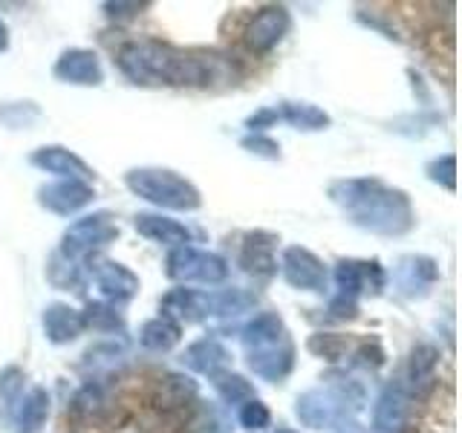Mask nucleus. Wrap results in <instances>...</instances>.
I'll use <instances>...</instances> for the list:
<instances>
[{
	"instance_id": "13",
	"label": "nucleus",
	"mask_w": 462,
	"mask_h": 433,
	"mask_svg": "<svg viewBox=\"0 0 462 433\" xmlns=\"http://www.w3.org/2000/svg\"><path fill=\"white\" fill-rule=\"evenodd\" d=\"M274 249H278V235H272V231H249V235H243V245H240L243 272L252 274L254 281L274 278L278 274Z\"/></svg>"
},
{
	"instance_id": "40",
	"label": "nucleus",
	"mask_w": 462,
	"mask_h": 433,
	"mask_svg": "<svg viewBox=\"0 0 462 433\" xmlns=\"http://www.w3.org/2000/svg\"><path fill=\"white\" fill-rule=\"evenodd\" d=\"M9 50V26L0 21V52H6Z\"/></svg>"
},
{
	"instance_id": "12",
	"label": "nucleus",
	"mask_w": 462,
	"mask_h": 433,
	"mask_svg": "<svg viewBox=\"0 0 462 433\" xmlns=\"http://www.w3.org/2000/svg\"><path fill=\"white\" fill-rule=\"evenodd\" d=\"M411 393L404 390L402 379H393L373 408V433H404L411 416Z\"/></svg>"
},
{
	"instance_id": "32",
	"label": "nucleus",
	"mask_w": 462,
	"mask_h": 433,
	"mask_svg": "<svg viewBox=\"0 0 462 433\" xmlns=\"http://www.w3.org/2000/svg\"><path fill=\"white\" fill-rule=\"evenodd\" d=\"M237 419H240V425H243L245 430H263V428H269V422H272V413H269V408H266V404L260 401V399H252V401L240 404Z\"/></svg>"
},
{
	"instance_id": "38",
	"label": "nucleus",
	"mask_w": 462,
	"mask_h": 433,
	"mask_svg": "<svg viewBox=\"0 0 462 433\" xmlns=\"http://www.w3.org/2000/svg\"><path fill=\"white\" fill-rule=\"evenodd\" d=\"M274 122H278V110L263 107V110H257L245 119V127H249V134H263V130H269Z\"/></svg>"
},
{
	"instance_id": "3",
	"label": "nucleus",
	"mask_w": 462,
	"mask_h": 433,
	"mask_svg": "<svg viewBox=\"0 0 462 433\" xmlns=\"http://www.w3.org/2000/svg\"><path fill=\"white\" fill-rule=\"evenodd\" d=\"M249 370L263 382H283L295 367V341L278 312H260L243 327Z\"/></svg>"
},
{
	"instance_id": "19",
	"label": "nucleus",
	"mask_w": 462,
	"mask_h": 433,
	"mask_svg": "<svg viewBox=\"0 0 462 433\" xmlns=\"http://www.w3.org/2000/svg\"><path fill=\"white\" fill-rule=\"evenodd\" d=\"M93 278H96L98 292L110 303H127L139 292L136 272H130L125 263H119V260H98L93 266Z\"/></svg>"
},
{
	"instance_id": "1",
	"label": "nucleus",
	"mask_w": 462,
	"mask_h": 433,
	"mask_svg": "<svg viewBox=\"0 0 462 433\" xmlns=\"http://www.w3.org/2000/svg\"><path fill=\"white\" fill-rule=\"evenodd\" d=\"M116 64L142 87H217L237 78V64L231 58L214 50H182L165 41H127Z\"/></svg>"
},
{
	"instance_id": "7",
	"label": "nucleus",
	"mask_w": 462,
	"mask_h": 433,
	"mask_svg": "<svg viewBox=\"0 0 462 433\" xmlns=\"http://www.w3.org/2000/svg\"><path fill=\"white\" fill-rule=\"evenodd\" d=\"M116 237H119V226H116L113 214L96 211V214L81 216V220H76L64 231L58 254H61L64 260H69V263H76V260L105 249V245H110Z\"/></svg>"
},
{
	"instance_id": "20",
	"label": "nucleus",
	"mask_w": 462,
	"mask_h": 433,
	"mask_svg": "<svg viewBox=\"0 0 462 433\" xmlns=\"http://www.w3.org/2000/svg\"><path fill=\"white\" fill-rule=\"evenodd\" d=\"M50 408H52V399L47 393V387H29L21 396L18 408H14L9 425H14V433H38L47 425Z\"/></svg>"
},
{
	"instance_id": "28",
	"label": "nucleus",
	"mask_w": 462,
	"mask_h": 433,
	"mask_svg": "<svg viewBox=\"0 0 462 433\" xmlns=\"http://www.w3.org/2000/svg\"><path fill=\"white\" fill-rule=\"evenodd\" d=\"M23 382H26V375L21 367H6L0 373V419H4V422H12V413L23 396Z\"/></svg>"
},
{
	"instance_id": "17",
	"label": "nucleus",
	"mask_w": 462,
	"mask_h": 433,
	"mask_svg": "<svg viewBox=\"0 0 462 433\" xmlns=\"http://www.w3.org/2000/svg\"><path fill=\"white\" fill-rule=\"evenodd\" d=\"M393 281L404 298H425L433 289V283L439 281V266H437V260H430V257L408 254L399 260Z\"/></svg>"
},
{
	"instance_id": "25",
	"label": "nucleus",
	"mask_w": 462,
	"mask_h": 433,
	"mask_svg": "<svg viewBox=\"0 0 462 433\" xmlns=\"http://www.w3.org/2000/svg\"><path fill=\"white\" fill-rule=\"evenodd\" d=\"M180 338H182V327L165 315L151 318V321H144L139 329V344L151 353H168L180 344Z\"/></svg>"
},
{
	"instance_id": "33",
	"label": "nucleus",
	"mask_w": 462,
	"mask_h": 433,
	"mask_svg": "<svg viewBox=\"0 0 462 433\" xmlns=\"http://www.w3.org/2000/svg\"><path fill=\"white\" fill-rule=\"evenodd\" d=\"M122 358V346L116 344H98V346H90L84 355V367H93V370H110L119 364Z\"/></svg>"
},
{
	"instance_id": "26",
	"label": "nucleus",
	"mask_w": 462,
	"mask_h": 433,
	"mask_svg": "<svg viewBox=\"0 0 462 433\" xmlns=\"http://www.w3.org/2000/svg\"><path fill=\"white\" fill-rule=\"evenodd\" d=\"M274 110H278V122L292 124L295 130H307V134H312V130H327L332 124L329 113L310 105V101H283V105H278Z\"/></svg>"
},
{
	"instance_id": "14",
	"label": "nucleus",
	"mask_w": 462,
	"mask_h": 433,
	"mask_svg": "<svg viewBox=\"0 0 462 433\" xmlns=\"http://www.w3.org/2000/svg\"><path fill=\"white\" fill-rule=\"evenodd\" d=\"M93 197H96V188L81 180H55L50 185L38 188L41 206L52 214H61V216H69V214L87 208L93 202Z\"/></svg>"
},
{
	"instance_id": "31",
	"label": "nucleus",
	"mask_w": 462,
	"mask_h": 433,
	"mask_svg": "<svg viewBox=\"0 0 462 433\" xmlns=\"http://www.w3.org/2000/svg\"><path fill=\"white\" fill-rule=\"evenodd\" d=\"M425 173H428L430 182H437V185L448 188V191H454L457 188V159H454V153H445L439 159H433V162H428Z\"/></svg>"
},
{
	"instance_id": "35",
	"label": "nucleus",
	"mask_w": 462,
	"mask_h": 433,
	"mask_svg": "<svg viewBox=\"0 0 462 433\" xmlns=\"http://www.w3.org/2000/svg\"><path fill=\"white\" fill-rule=\"evenodd\" d=\"M353 358H356V364L358 367H367V370H375V367H382L384 364V350H382V344L379 341H361L356 350H353Z\"/></svg>"
},
{
	"instance_id": "37",
	"label": "nucleus",
	"mask_w": 462,
	"mask_h": 433,
	"mask_svg": "<svg viewBox=\"0 0 462 433\" xmlns=\"http://www.w3.org/2000/svg\"><path fill=\"white\" fill-rule=\"evenodd\" d=\"M329 318H336V321H350V318L358 315V300L353 298H344V295H336L329 303Z\"/></svg>"
},
{
	"instance_id": "21",
	"label": "nucleus",
	"mask_w": 462,
	"mask_h": 433,
	"mask_svg": "<svg viewBox=\"0 0 462 433\" xmlns=\"http://www.w3.org/2000/svg\"><path fill=\"white\" fill-rule=\"evenodd\" d=\"M194 399H197V382L191 375L168 373L156 382L151 404L162 413H173V410H182L185 404H191Z\"/></svg>"
},
{
	"instance_id": "18",
	"label": "nucleus",
	"mask_w": 462,
	"mask_h": 433,
	"mask_svg": "<svg viewBox=\"0 0 462 433\" xmlns=\"http://www.w3.org/2000/svg\"><path fill=\"white\" fill-rule=\"evenodd\" d=\"M29 162L47 173H55L58 180H81V182L93 180V168L87 165L79 153L61 148V144H43V148L32 151Z\"/></svg>"
},
{
	"instance_id": "30",
	"label": "nucleus",
	"mask_w": 462,
	"mask_h": 433,
	"mask_svg": "<svg viewBox=\"0 0 462 433\" xmlns=\"http://www.w3.org/2000/svg\"><path fill=\"white\" fill-rule=\"evenodd\" d=\"M310 353L321 355L327 361H341L346 353H350V338L336 336V332H315V336L307 341Z\"/></svg>"
},
{
	"instance_id": "4",
	"label": "nucleus",
	"mask_w": 462,
	"mask_h": 433,
	"mask_svg": "<svg viewBox=\"0 0 462 433\" xmlns=\"http://www.w3.org/2000/svg\"><path fill=\"white\" fill-rule=\"evenodd\" d=\"M162 315L171 321L194 324L206 321V318H237L257 307V295L249 289H214V292H199V289H171L162 298Z\"/></svg>"
},
{
	"instance_id": "27",
	"label": "nucleus",
	"mask_w": 462,
	"mask_h": 433,
	"mask_svg": "<svg viewBox=\"0 0 462 433\" xmlns=\"http://www.w3.org/2000/svg\"><path fill=\"white\" fill-rule=\"evenodd\" d=\"M211 384H214V390L220 393V399H223L226 404H237V408H240V404L257 399L252 382H245L243 375L231 373V370H223V373L211 375Z\"/></svg>"
},
{
	"instance_id": "42",
	"label": "nucleus",
	"mask_w": 462,
	"mask_h": 433,
	"mask_svg": "<svg viewBox=\"0 0 462 433\" xmlns=\"http://www.w3.org/2000/svg\"><path fill=\"white\" fill-rule=\"evenodd\" d=\"M274 433H298V430H292V428H278Z\"/></svg>"
},
{
	"instance_id": "16",
	"label": "nucleus",
	"mask_w": 462,
	"mask_h": 433,
	"mask_svg": "<svg viewBox=\"0 0 462 433\" xmlns=\"http://www.w3.org/2000/svg\"><path fill=\"white\" fill-rule=\"evenodd\" d=\"M55 78L64 84H76V87H98L105 81V67H101V58L93 50H67L52 67Z\"/></svg>"
},
{
	"instance_id": "5",
	"label": "nucleus",
	"mask_w": 462,
	"mask_h": 433,
	"mask_svg": "<svg viewBox=\"0 0 462 433\" xmlns=\"http://www.w3.org/2000/svg\"><path fill=\"white\" fill-rule=\"evenodd\" d=\"M361 401H365L361 387H356L346 379L341 382L329 379L327 384L300 393L295 401V413L303 428L329 430V428H341L350 422V416L361 408Z\"/></svg>"
},
{
	"instance_id": "29",
	"label": "nucleus",
	"mask_w": 462,
	"mask_h": 433,
	"mask_svg": "<svg viewBox=\"0 0 462 433\" xmlns=\"http://www.w3.org/2000/svg\"><path fill=\"white\" fill-rule=\"evenodd\" d=\"M81 321H84V329L105 332V336L119 332L125 327L119 312H116V307H110V303H87L84 312H81Z\"/></svg>"
},
{
	"instance_id": "22",
	"label": "nucleus",
	"mask_w": 462,
	"mask_h": 433,
	"mask_svg": "<svg viewBox=\"0 0 462 433\" xmlns=\"http://www.w3.org/2000/svg\"><path fill=\"white\" fill-rule=\"evenodd\" d=\"M41 327H43V336L52 344H69L84 332L81 312L72 309L69 303H50L41 315Z\"/></svg>"
},
{
	"instance_id": "24",
	"label": "nucleus",
	"mask_w": 462,
	"mask_h": 433,
	"mask_svg": "<svg viewBox=\"0 0 462 433\" xmlns=\"http://www.w3.org/2000/svg\"><path fill=\"white\" fill-rule=\"evenodd\" d=\"M228 361H231V353L217 338H199L182 353V364L194 373L208 375V379L217 373H223L228 367Z\"/></svg>"
},
{
	"instance_id": "15",
	"label": "nucleus",
	"mask_w": 462,
	"mask_h": 433,
	"mask_svg": "<svg viewBox=\"0 0 462 433\" xmlns=\"http://www.w3.org/2000/svg\"><path fill=\"white\" fill-rule=\"evenodd\" d=\"M439 382V350L433 344H419L411 350L408 370H404V390L411 399H428Z\"/></svg>"
},
{
	"instance_id": "11",
	"label": "nucleus",
	"mask_w": 462,
	"mask_h": 433,
	"mask_svg": "<svg viewBox=\"0 0 462 433\" xmlns=\"http://www.w3.org/2000/svg\"><path fill=\"white\" fill-rule=\"evenodd\" d=\"M387 283V274L379 260H338L336 286L338 295L358 300L361 295H379Z\"/></svg>"
},
{
	"instance_id": "10",
	"label": "nucleus",
	"mask_w": 462,
	"mask_h": 433,
	"mask_svg": "<svg viewBox=\"0 0 462 433\" xmlns=\"http://www.w3.org/2000/svg\"><path fill=\"white\" fill-rule=\"evenodd\" d=\"M281 272L286 283L292 289H300V292H324L329 281L324 260L310 249H303V245H289L281 260Z\"/></svg>"
},
{
	"instance_id": "36",
	"label": "nucleus",
	"mask_w": 462,
	"mask_h": 433,
	"mask_svg": "<svg viewBox=\"0 0 462 433\" xmlns=\"http://www.w3.org/2000/svg\"><path fill=\"white\" fill-rule=\"evenodd\" d=\"M26 110H35L32 101H23L21 105H4L0 107V122L9 124V127H26L32 119H38V115H26Z\"/></svg>"
},
{
	"instance_id": "6",
	"label": "nucleus",
	"mask_w": 462,
	"mask_h": 433,
	"mask_svg": "<svg viewBox=\"0 0 462 433\" xmlns=\"http://www.w3.org/2000/svg\"><path fill=\"white\" fill-rule=\"evenodd\" d=\"M125 185L136 197L168 211H197L202 206L199 188L171 168H134L125 173Z\"/></svg>"
},
{
	"instance_id": "41",
	"label": "nucleus",
	"mask_w": 462,
	"mask_h": 433,
	"mask_svg": "<svg viewBox=\"0 0 462 433\" xmlns=\"http://www.w3.org/2000/svg\"><path fill=\"white\" fill-rule=\"evenodd\" d=\"M338 433H365V428H358L356 422H346V425L338 428Z\"/></svg>"
},
{
	"instance_id": "39",
	"label": "nucleus",
	"mask_w": 462,
	"mask_h": 433,
	"mask_svg": "<svg viewBox=\"0 0 462 433\" xmlns=\"http://www.w3.org/2000/svg\"><path fill=\"white\" fill-rule=\"evenodd\" d=\"M144 9H148V4H105V12H107V18L113 21H130V18H136V14H142Z\"/></svg>"
},
{
	"instance_id": "9",
	"label": "nucleus",
	"mask_w": 462,
	"mask_h": 433,
	"mask_svg": "<svg viewBox=\"0 0 462 433\" xmlns=\"http://www.w3.org/2000/svg\"><path fill=\"white\" fill-rule=\"evenodd\" d=\"M289 26H292V18H289V9L286 6L269 4L263 9H257L252 18H249V23H245V29H243L245 50L254 52V55L272 52L286 38Z\"/></svg>"
},
{
	"instance_id": "34",
	"label": "nucleus",
	"mask_w": 462,
	"mask_h": 433,
	"mask_svg": "<svg viewBox=\"0 0 462 433\" xmlns=\"http://www.w3.org/2000/svg\"><path fill=\"white\" fill-rule=\"evenodd\" d=\"M240 144L249 153H254V156H266V159H281V144L274 142L272 136H266V134H249V136H243L240 139Z\"/></svg>"
},
{
	"instance_id": "2",
	"label": "nucleus",
	"mask_w": 462,
	"mask_h": 433,
	"mask_svg": "<svg viewBox=\"0 0 462 433\" xmlns=\"http://www.w3.org/2000/svg\"><path fill=\"white\" fill-rule=\"evenodd\" d=\"M332 202L353 226L382 237H402L416 226L411 197L402 188H390L375 177L338 180L329 185Z\"/></svg>"
},
{
	"instance_id": "23",
	"label": "nucleus",
	"mask_w": 462,
	"mask_h": 433,
	"mask_svg": "<svg viewBox=\"0 0 462 433\" xmlns=\"http://www.w3.org/2000/svg\"><path fill=\"white\" fill-rule=\"evenodd\" d=\"M134 226L142 237H148L159 245H191V231H188L180 220H171V216L162 214H136L134 216Z\"/></svg>"
},
{
	"instance_id": "8",
	"label": "nucleus",
	"mask_w": 462,
	"mask_h": 433,
	"mask_svg": "<svg viewBox=\"0 0 462 433\" xmlns=\"http://www.w3.org/2000/svg\"><path fill=\"white\" fill-rule=\"evenodd\" d=\"M165 272L171 281H180V283L214 286L228 278V263L214 252H202V249H194V245H177V249H171L165 260Z\"/></svg>"
}]
</instances>
